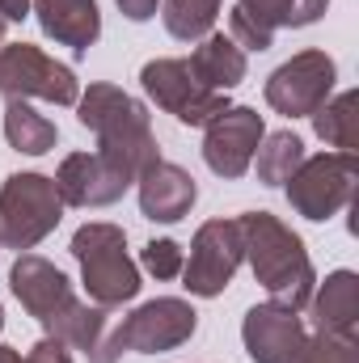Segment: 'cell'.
I'll return each instance as SVG.
<instances>
[{
    "label": "cell",
    "instance_id": "cell-1",
    "mask_svg": "<svg viewBox=\"0 0 359 363\" xmlns=\"http://www.w3.org/2000/svg\"><path fill=\"white\" fill-rule=\"evenodd\" d=\"M241 220V241H245V258L258 274V283L267 287L270 304H283L292 313H304L317 287V274L309 262L304 241L270 211H245Z\"/></svg>",
    "mask_w": 359,
    "mask_h": 363
},
{
    "label": "cell",
    "instance_id": "cell-2",
    "mask_svg": "<svg viewBox=\"0 0 359 363\" xmlns=\"http://www.w3.org/2000/svg\"><path fill=\"white\" fill-rule=\"evenodd\" d=\"M77 118L97 135V152L114 161L123 174L140 178L153 161H161L148 106L123 93L118 85H89L77 97Z\"/></svg>",
    "mask_w": 359,
    "mask_h": 363
},
{
    "label": "cell",
    "instance_id": "cell-3",
    "mask_svg": "<svg viewBox=\"0 0 359 363\" xmlns=\"http://www.w3.org/2000/svg\"><path fill=\"white\" fill-rule=\"evenodd\" d=\"M254 363H359V342L304 330L300 313L283 304H254L241 325Z\"/></svg>",
    "mask_w": 359,
    "mask_h": 363
},
{
    "label": "cell",
    "instance_id": "cell-4",
    "mask_svg": "<svg viewBox=\"0 0 359 363\" xmlns=\"http://www.w3.org/2000/svg\"><path fill=\"white\" fill-rule=\"evenodd\" d=\"M72 258L81 262L85 291L97 308H118L140 296V271L127 254V233L118 224H81L72 237Z\"/></svg>",
    "mask_w": 359,
    "mask_h": 363
},
{
    "label": "cell",
    "instance_id": "cell-5",
    "mask_svg": "<svg viewBox=\"0 0 359 363\" xmlns=\"http://www.w3.org/2000/svg\"><path fill=\"white\" fill-rule=\"evenodd\" d=\"M64 220V199L55 182L43 174H13L0 186V245L4 250H34L55 224Z\"/></svg>",
    "mask_w": 359,
    "mask_h": 363
},
{
    "label": "cell",
    "instance_id": "cell-6",
    "mask_svg": "<svg viewBox=\"0 0 359 363\" xmlns=\"http://www.w3.org/2000/svg\"><path fill=\"white\" fill-rule=\"evenodd\" d=\"M355 178H359L355 152H321V157H304L283 186H287V203L304 220H330L351 203Z\"/></svg>",
    "mask_w": 359,
    "mask_h": 363
},
{
    "label": "cell",
    "instance_id": "cell-7",
    "mask_svg": "<svg viewBox=\"0 0 359 363\" xmlns=\"http://www.w3.org/2000/svg\"><path fill=\"white\" fill-rule=\"evenodd\" d=\"M0 93L4 97H38L51 106H77L81 81L68 64L51 60L47 51L30 47V43H4L0 47Z\"/></svg>",
    "mask_w": 359,
    "mask_h": 363
},
{
    "label": "cell",
    "instance_id": "cell-8",
    "mask_svg": "<svg viewBox=\"0 0 359 363\" xmlns=\"http://www.w3.org/2000/svg\"><path fill=\"white\" fill-rule=\"evenodd\" d=\"M199 325V313L178 300V296H161V300H148L140 304L123 325L110 330V359L118 363L123 351H136V355H161V351H174L182 342H190Z\"/></svg>",
    "mask_w": 359,
    "mask_h": 363
},
{
    "label": "cell",
    "instance_id": "cell-9",
    "mask_svg": "<svg viewBox=\"0 0 359 363\" xmlns=\"http://www.w3.org/2000/svg\"><path fill=\"white\" fill-rule=\"evenodd\" d=\"M140 85L165 114H174L186 127H207L216 114L228 110V93L199 85L186 60H148L140 68Z\"/></svg>",
    "mask_w": 359,
    "mask_h": 363
},
{
    "label": "cell",
    "instance_id": "cell-10",
    "mask_svg": "<svg viewBox=\"0 0 359 363\" xmlns=\"http://www.w3.org/2000/svg\"><path fill=\"white\" fill-rule=\"evenodd\" d=\"M241 262H245L241 220H207L190 241V258L182 262V287L190 296L211 300L233 283Z\"/></svg>",
    "mask_w": 359,
    "mask_h": 363
},
{
    "label": "cell",
    "instance_id": "cell-11",
    "mask_svg": "<svg viewBox=\"0 0 359 363\" xmlns=\"http://www.w3.org/2000/svg\"><path fill=\"white\" fill-rule=\"evenodd\" d=\"M338 68L326 51H300L267 77V106L287 118H309L321 101H330Z\"/></svg>",
    "mask_w": 359,
    "mask_h": 363
},
{
    "label": "cell",
    "instance_id": "cell-12",
    "mask_svg": "<svg viewBox=\"0 0 359 363\" xmlns=\"http://www.w3.org/2000/svg\"><path fill=\"white\" fill-rule=\"evenodd\" d=\"M267 135V123L258 110L250 106H228L224 114H216L207 123L203 135V161L216 178H245V169L254 165V152Z\"/></svg>",
    "mask_w": 359,
    "mask_h": 363
},
{
    "label": "cell",
    "instance_id": "cell-13",
    "mask_svg": "<svg viewBox=\"0 0 359 363\" xmlns=\"http://www.w3.org/2000/svg\"><path fill=\"white\" fill-rule=\"evenodd\" d=\"M51 182H55L64 207H110V203H118L131 190L136 178L123 174L101 152H72V157H64L60 174Z\"/></svg>",
    "mask_w": 359,
    "mask_h": 363
},
{
    "label": "cell",
    "instance_id": "cell-14",
    "mask_svg": "<svg viewBox=\"0 0 359 363\" xmlns=\"http://www.w3.org/2000/svg\"><path fill=\"white\" fill-rule=\"evenodd\" d=\"M9 287H13V296L21 300V308L38 325H47L51 317H60L77 300L68 274L60 271V267H51L47 258H38V254H17V262L9 271Z\"/></svg>",
    "mask_w": 359,
    "mask_h": 363
},
{
    "label": "cell",
    "instance_id": "cell-15",
    "mask_svg": "<svg viewBox=\"0 0 359 363\" xmlns=\"http://www.w3.org/2000/svg\"><path fill=\"white\" fill-rule=\"evenodd\" d=\"M136 186H140V211L153 224H178L182 216L194 207V199H199L194 178L174 161H153L136 178Z\"/></svg>",
    "mask_w": 359,
    "mask_h": 363
},
{
    "label": "cell",
    "instance_id": "cell-16",
    "mask_svg": "<svg viewBox=\"0 0 359 363\" xmlns=\"http://www.w3.org/2000/svg\"><path fill=\"white\" fill-rule=\"evenodd\" d=\"M313 330L359 342V274L355 271H334L321 287H313Z\"/></svg>",
    "mask_w": 359,
    "mask_h": 363
},
{
    "label": "cell",
    "instance_id": "cell-17",
    "mask_svg": "<svg viewBox=\"0 0 359 363\" xmlns=\"http://www.w3.org/2000/svg\"><path fill=\"white\" fill-rule=\"evenodd\" d=\"M30 9L38 13L43 34L55 38L60 47H72L77 55H85L101 34L97 0H30Z\"/></svg>",
    "mask_w": 359,
    "mask_h": 363
},
{
    "label": "cell",
    "instance_id": "cell-18",
    "mask_svg": "<svg viewBox=\"0 0 359 363\" xmlns=\"http://www.w3.org/2000/svg\"><path fill=\"white\" fill-rule=\"evenodd\" d=\"M190 72L199 77V85L216 93H228L245 81V51L228 38V34H207L194 51H190Z\"/></svg>",
    "mask_w": 359,
    "mask_h": 363
},
{
    "label": "cell",
    "instance_id": "cell-19",
    "mask_svg": "<svg viewBox=\"0 0 359 363\" xmlns=\"http://www.w3.org/2000/svg\"><path fill=\"white\" fill-rule=\"evenodd\" d=\"M4 140H9V148H17V152H26V157H43V152L55 148L60 127H55L47 114H38L30 101L9 97V101H4Z\"/></svg>",
    "mask_w": 359,
    "mask_h": 363
},
{
    "label": "cell",
    "instance_id": "cell-20",
    "mask_svg": "<svg viewBox=\"0 0 359 363\" xmlns=\"http://www.w3.org/2000/svg\"><path fill=\"white\" fill-rule=\"evenodd\" d=\"M359 93L347 89L338 93L334 101H321L309 118H313V131L326 140V144H334L338 152H355L359 144Z\"/></svg>",
    "mask_w": 359,
    "mask_h": 363
},
{
    "label": "cell",
    "instance_id": "cell-21",
    "mask_svg": "<svg viewBox=\"0 0 359 363\" xmlns=\"http://www.w3.org/2000/svg\"><path fill=\"white\" fill-rule=\"evenodd\" d=\"M237 9L245 17H254L263 30H300V26H313L330 0H237Z\"/></svg>",
    "mask_w": 359,
    "mask_h": 363
},
{
    "label": "cell",
    "instance_id": "cell-22",
    "mask_svg": "<svg viewBox=\"0 0 359 363\" xmlns=\"http://www.w3.org/2000/svg\"><path fill=\"white\" fill-rule=\"evenodd\" d=\"M254 161H258V182L263 186H283L296 174V165L304 161V140L296 131H270V135H263Z\"/></svg>",
    "mask_w": 359,
    "mask_h": 363
},
{
    "label": "cell",
    "instance_id": "cell-23",
    "mask_svg": "<svg viewBox=\"0 0 359 363\" xmlns=\"http://www.w3.org/2000/svg\"><path fill=\"white\" fill-rule=\"evenodd\" d=\"M161 17L178 43H203L220 17V0H165Z\"/></svg>",
    "mask_w": 359,
    "mask_h": 363
},
{
    "label": "cell",
    "instance_id": "cell-24",
    "mask_svg": "<svg viewBox=\"0 0 359 363\" xmlns=\"http://www.w3.org/2000/svg\"><path fill=\"white\" fill-rule=\"evenodd\" d=\"M140 262H144V271L157 274V279H178V274H182V262H186V250H182L178 241L161 237V241H148V245H144Z\"/></svg>",
    "mask_w": 359,
    "mask_h": 363
},
{
    "label": "cell",
    "instance_id": "cell-25",
    "mask_svg": "<svg viewBox=\"0 0 359 363\" xmlns=\"http://www.w3.org/2000/svg\"><path fill=\"white\" fill-rule=\"evenodd\" d=\"M228 38H233L241 51H270V47H275V34L263 30L254 17H245L237 4H233V13H228Z\"/></svg>",
    "mask_w": 359,
    "mask_h": 363
},
{
    "label": "cell",
    "instance_id": "cell-26",
    "mask_svg": "<svg viewBox=\"0 0 359 363\" xmlns=\"http://www.w3.org/2000/svg\"><path fill=\"white\" fill-rule=\"evenodd\" d=\"M0 363H72V355H68V347L60 342V338H43V342H34L26 355L21 351H13V347H0Z\"/></svg>",
    "mask_w": 359,
    "mask_h": 363
},
{
    "label": "cell",
    "instance_id": "cell-27",
    "mask_svg": "<svg viewBox=\"0 0 359 363\" xmlns=\"http://www.w3.org/2000/svg\"><path fill=\"white\" fill-rule=\"evenodd\" d=\"M114 4L123 9V17H131V21H148V17L157 13L161 0H114Z\"/></svg>",
    "mask_w": 359,
    "mask_h": 363
},
{
    "label": "cell",
    "instance_id": "cell-28",
    "mask_svg": "<svg viewBox=\"0 0 359 363\" xmlns=\"http://www.w3.org/2000/svg\"><path fill=\"white\" fill-rule=\"evenodd\" d=\"M30 17V0H0V21H26Z\"/></svg>",
    "mask_w": 359,
    "mask_h": 363
},
{
    "label": "cell",
    "instance_id": "cell-29",
    "mask_svg": "<svg viewBox=\"0 0 359 363\" xmlns=\"http://www.w3.org/2000/svg\"><path fill=\"white\" fill-rule=\"evenodd\" d=\"M4 26H9V21H0V47H4Z\"/></svg>",
    "mask_w": 359,
    "mask_h": 363
},
{
    "label": "cell",
    "instance_id": "cell-30",
    "mask_svg": "<svg viewBox=\"0 0 359 363\" xmlns=\"http://www.w3.org/2000/svg\"><path fill=\"white\" fill-rule=\"evenodd\" d=\"M0 330H4V308H0Z\"/></svg>",
    "mask_w": 359,
    "mask_h": 363
}]
</instances>
